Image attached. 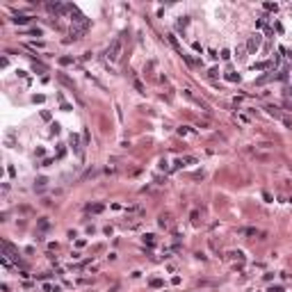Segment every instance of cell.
I'll return each mask as SVG.
<instances>
[{"mask_svg":"<svg viewBox=\"0 0 292 292\" xmlns=\"http://www.w3.org/2000/svg\"><path fill=\"white\" fill-rule=\"evenodd\" d=\"M121 50H123V41H121V39H114V41L107 46V53H105V57H107L110 62H117V60L121 57Z\"/></svg>","mask_w":292,"mask_h":292,"instance_id":"1","label":"cell"},{"mask_svg":"<svg viewBox=\"0 0 292 292\" xmlns=\"http://www.w3.org/2000/svg\"><path fill=\"white\" fill-rule=\"evenodd\" d=\"M258 48H260V34H253V37H249V41H247V50L253 55Z\"/></svg>","mask_w":292,"mask_h":292,"instance_id":"2","label":"cell"},{"mask_svg":"<svg viewBox=\"0 0 292 292\" xmlns=\"http://www.w3.org/2000/svg\"><path fill=\"white\" fill-rule=\"evenodd\" d=\"M71 144H73V151H75V155L80 158V155H82V148L78 146V135H71Z\"/></svg>","mask_w":292,"mask_h":292,"instance_id":"3","label":"cell"},{"mask_svg":"<svg viewBox=\"0 0 292 292\" xmlns=\"http://www.w3.org/2000/svg\"><path fill=\"white\" fill-rule=\"evenodd\" d=\"M237 233H240V235H258V230H256V228H240Z\"/></svg>","mask_w":292,"mask_h":292,"instance_id":"4","label":"cell"},{"mask_svg":"<svg viewBox=\"0 0 292 292\" xmlns=\"http://www.w3.org/2000/svg\"><path fill=\"white\" fill-rule=\"evenodd\" d=\"M14 23H21V25H25V23H30V16H16V18H14Z\"/></svg>","mask_w":292,"mask_h":292,"instance_id":"5","label":"cell"},{"mask_svg":"<svg viewBox=\"0 0 292 292\" xmlns=\"http://www.w3.org/2000/svg\"><path fill=\"white\" fill-rule=\"evenodd\" d=\"M41 292H57L55 285H50V283H46V285H41Z\"/></svg>","mask_w":292,"mask_h":292,"instance_id":"6","label":"cell"},{"mask_svg":"<svg viewBox=\"0 0 292 292\" xmlns=\"http://www.w3.org/2000/svg\"><path fill=\"white\" fill-rule=\"evenodd\" d=\"M265 9H267V12H276V9H278V5H272V2H265Z\"/></svg>","mask_w":292,"mask_h":292,"instance_id":"7","label":"cell"},{"mask_svg":"<svg viewBox=\"0 0 292 292\" xmlns=\"http://www.w3.org/2000/svg\"><path fill=\"white\" fill-rule=\"evenodd\" d=\"M89 210H91V212H100V210H103V203H96V205H89Z\"/></svg>","mask_w":292,"mask_h":292,"instance_id":"8","label":"cell"},{"mask_svg":"<svg viewBox=\"0 0 292 292\" xmlns=\"http://www.w3.org/2000/svg\"><path fill=\"white\" fill-rule=\"evenodd\" d=\"M160 226H162V228H167V226H169V217H164V215L160 217Z\"/></svg>","mask_w":292,"mask_h":292,"instance_id":"9","label":"cell"},{"mask_svg":"<svg viewBox=\"0 0 292 292\" xmlns=\"http://www.w3.org/2000/svg\"><path fill=\"white\" fill-rule=\"evenodd\" d=\"M226 78H228V80H230V82H235V80H240V75H235V73H228Z\"/></svg>","mask_w":292,"mask_h":292,"instance_id":"10","label":"cell"},{"mask_svg":"<svg viewBox=\"0 0 292 292\" xmlns=\"http://www.w3.org/2000/svg\"><path fill=\"white\" fill-rule=\"evenodd\" d=\"M262 199H265L267 203H272V194H269V192H262Z\"/></svg>","mask_w":292,"mask_h":292,"instance_id":"11","label":"cell"},{"mask_svg":"<svg viewBox=\"0 0 292 292\" xmlns=\"http://www.w3.org/2000/svg\"><path fill=\"white\" fill-rule=\"evenodd\" d=\"M135 89H137V91H144V87H142V82H139V80H135Z\"/></svg>","mask_w":292,"mask_h":292,"instance_id":"12","label":"cell"},{"mask_svg":"<svg viewBox=\"0 0 292 292\" xmlns=\"http://www.w3.org/2000/svg\"><path fill=\"white\" fill-rule=\"evenodd\" d=\"M151 285H153V288H160V285H162V281H160V278H155V281H151Z\"/></svg>","mask_w":292,"mask_h":292,"instance_id":"13","label":"cell"},{"mask_svg":"<svg viewBox=\"0 0 292 292\" xmlns=\"http://www.w3.org/2000/svg\"><path fill=\"white\" fill-rule=\"evenodd\" d=\"M230 57V50H222V60H228Z\"/></svg>","mask_w":292,"mask_h":292,"instance_id":"14","label":"cell"},{"mask_svg":"<svg viewBox=\"0 0 292 292\" xmlns=\"http://www.w3.org/2000/svg\"><path fill=\"white\" fill-rule=\"evenodd\" d=\"M269 292H283V288H272Z\"/></svg>","mask_w":292,"mask_h":292,"instance_id":"15","label":"cell"}]
</instances>
